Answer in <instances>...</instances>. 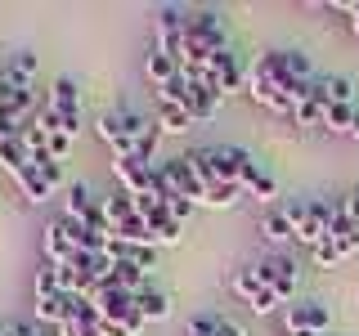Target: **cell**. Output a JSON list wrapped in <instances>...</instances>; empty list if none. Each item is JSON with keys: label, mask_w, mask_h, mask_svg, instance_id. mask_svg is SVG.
<instances>
[{"label": "cell", "mask_w": 359, "mask_h": 336, "mask_svg": "<svg viewBox=\"0 0 359 336\" xmlns=\"http://www.w3.org/2000/svg\"><path fill=\"white\" fill-rule=\"evenodd\" d=\"M292 224H297V242H306L310 251L319 242H328V220H332V206L323 202H301V206H287Z\"/></svg>", "instance_id": "6da1fadb"}, {"label": "cell", "mask_w": 359, "mask_h": 336, "mask_svg": "<svg viewBox=\"0 0 359 336\" xmlns=\"http://www.w3.org/2000/svg\"><path fill=\"white\" fill-rule=\"evenodd\" d=\"M45 104H50L54 112H59V130L67 134V139H76V134H81V90H76V81H67V76H59Z\"/></svg>", "instance_id": "7a4b0ae2"}, {"label": "cell", "mask_w": 359, "mask_h": 336, "mask_svg": "<svg viewBox=\"0 0 359 336\" xmlns=\"http://www.w3.org/2000/svg\"><path fill=\"white\" fill-rule=\"evenodd\" d=\"M202 85H211V90H216V94L224 99V94H233V90H247V72L238 67V59H233L229 50H220V54H211Z\"/></svg>", "instance_id": "3957f363"}, {"label": "cell", "mask_w": 359, "mask_h": 336, "mask_svg": "<svg viewBox=\"0 0 359 336\" xmlns=\"http://www.w3.org/2000/svg\"><path fill=\"white\" fill-rule=\"evenodd\" d=\"M184 31H189V14H180V9H157V50L171 54L180 63L184 59Z\"/></svg>", "instance_id": "277c9868"}, {"label": "cell", "mask_w": 359, "mask_h": 336, "mask_svg": "<svg viewBox=\"0 0 359 336\" xmlns=\"http://www.w3.org/2000/svg\"><path fill=\"white\" fill-rule=\"evenodd\" d=\"M256 278H261V287H269L278 300H292V291H297V265L283 260V255H269V260L252 265Z\"/></svg>", "instance_id": "5b68a950"}, {"label": "cell", "mask_w": 359, "mask_h": 336, "mask_svg": "<svg viewBox=\"0 0 359 336\" xmlns=\"http://www.w3.org/2000/svg\"><path fill=\"white\" fill-rule=\"evenodd\" d=\"M162 171H166V179H171V188H175L180 197H189L194 206H202L207 188H202V179H198V171H194L189 157H171V162H162Z\"/></svg>", "instance_id": "8992f818"}, {"label": "cell", "mask_w": 359, "mask_h": 336, "mask_svg": "<svg viewBox=\"0 0 359 336\" xmlns=\"http://www.w3.org/2000/svg\"><path fill=\"white\" fill-rule=\"evenodd\" d=\"M153 171H157V166H144V162H135V157H121V162H112V175H117V184L126 188L130 197L153 193Z\"/></svg>", "instance_id": "52a82bcc"}, {"label": "cell", "mask_w": 359, "mask_h": 336, "mask_svg": "<svg viewBox=\"0 0 359 336\" xmlns=\"http://www.w3.org/2000/svg\"><path fill=\"white\" fill-rule=\"evenodd\" d=\"M332 323L328 305H319V300H306V305H292L287 309V332H314L323 336V328Z\"/></svg>", "instance_id": "ba28073f"}, {"label": "cell", "mask_w": 359, "mask_h": 336, "mask_svg": "<svg viewBox=\"0 0 359 336\" xmlns=\"http://www.w3.org/2000/svg\"><path fill=\"white\" fill-rule=\"evenodd\" d=\"M211 153V171H216L220 184H238L243 171L252 166V153H243V148H207Z\"/></svg>", "instance_id": "9c48e42d"}, {"label": "cell", "mask_w": 359, "mask_h": 336, "mask_svg": "<svg viewBox=\"0 0 359 336\" xmlns=\"http://www.w3.org/2000/svg\"><path fill=\"white\" fill-rule=\"evenodd\" d=\"M41 251H45V260L50 265H67L72 260V238H67V229H63V220H50L45 224V233H41Z\"/></svg>", "instance_id": "30bf717a"}, {"label": "cell", "mask_w": 359, "mask_h": 336, "mask_svg": "<svg viewBox=\"0 0 359 336\" xmlns=\"http://www.w3.org/2000/svg\"><path fill=\"white\" fill-rule=\"evenodd\" d=\"M95 130H99V139H104L108 148H112V157H117V162H121V157H135V139L126 134V126H121L117 112H112V117H99V121H95Z\"/></svg>", "instance_id": "8fae6325"}, {"label": "cell", "mask_w": 359, "mask_h": 336, "mask_svg": "<svg viewBox=\"0 0 359 336\" xmlns=\"http://www.w3.org/2000/svg\"><path fill=\"white\" fill-rule=\"evenodd\" d=\"M135 309L144 314V323H166V318H171V300H166V291H153V287H144L140 296H135Z\"/></svg>", "instance_id": "7c38bea8"}, {"label": "cell", "mask_w": 359, "mask_h": 336, "mask_svg": "<svg viewBox=\"0 0 359 336\" xmlns=\"http://www.w3.org/2000/svg\"><path fill=\"white\" fill-rule=\"evenodd\" d=\"M238 184H243V193H252V197H261V202H274V197H278V184H274V175H265L256 162L243 171V179H238Z\"/></svg>", "instance_id": "4fadbf2b"}, {"label": "cell", "mask_w": 359, "mask_h": 336, "mask_svg": "<svg viewBox=\"0 0 359 336\" xmlns=\"http://www.w3.org/2000/svg\"><path fill=\"white\" fill-rule=\"evenodd\" d=\"M72 309H76V296H54V300H41L36 305V323H50V328H63L67 318H72Z\"/></svg>", "instance_id": "5bb4252c"}, {"label": "cell", "mask_w": 359, "mask_h": 336, "mask_svg": "<svg viewBox=\"0 0 359 336\" xmlns=\"http://www.w3.org/2000/svg\"><path fill=\"white\" fill-rule=\"evenodd\" d=\"M216 108H220V94L211 85L194 81V99H189V117H194V126H198V121H211V117H216Z\"/></svg>", "instance_id": "9a60e30c"}, {"label": "cell", "mask_w": 359, "mask_h": 336, "mask_svg": "<svg viewBox=\"0 0 359 336\" xmlns=\"http://www.w3.org/2000/svg\"><path fill=\"white\" fill-rule=\"evenodd\" d=\"M14 184L22 188V197H27V202H36V206H41V202L50 197V193H54V188L45 184V175H41V171H36V166H32V162H27V166H22V171L14 175Z\"/></svg>", "instance_id": "2e32d148"}, {"label": "cell", "mask_w": 359, "mask_h": 336, "mask_svg": "<svg viewBox=\"0 0 359 336\" xmlns=\"http://www.w3.org/2000/svg\"><path fill=\"white\" fill-rule=\"evenodd\" d=\"M355 117H359L355 104H323V130L328 134H351Z\"/></svg>", "instance_id": "e0dca14e"}, {"label": "cell", "mask_w": 359, "mask_h": 336, "mask_svg": "<svg viewBox=\"0 0 359 336\" xmlns=\"http://www.w3.org/2000/svg\"><path fill=\"white\" fill-rule=\"evenodd\" d=\"M144 72H149V81H153L157 90H162V85H166V81H171V76L180 72V63L171 59V54H162V50L153 45V50H149V59H144Z\"/></svg>", "instance_id": "ac0fdd59"}, {"label": "cell", "mask_w": 359, "mask_h": 336, "mask_svg": "<svg viewBox=\"0 0 359 336\" xmlns=\"http://www.w3.org/2000/svg\"><path fill=\"white\" fill-rule=\"evenodd\" d=\"M95 206H99V197H90L86 184H72V188H67V211H63L67 220H81V224H86Z\"/></svg>", "instance_id": "d6986e66"}, {"label": "cell", "mask_w": 359, "mask_h": 336, "mask_svg": "<svg viewBox=\"0 0 359 336\" xmlns=\"http://www.w3.org/2000/svg\"><path fill=\"white\" fill-rule=\"evenodd\" d=\"M104 216H108L112 229H117V224H126L130 216H140V211H135V197L126 193V188H117L112 197H104Z\"/></svg>", "instance_id": "ffe728a7"}, {"label": "cell", "mask_w": 359, "mask_h": 336, "mask_svg": "<svg viewBox=\"0 0 359 336\" xmlns=\"http://www.w3.org/2000/svg\"><path fill=\"white\" fill-rule=\"evenodd\" d=\"M27 162H32V153H27L22 139H5V144H0V171H5V175H18Z\"/></svg>", "instance_id": "44dd1931"}, {"label": "cell", "mask_w": 359, "mask_h": 336, "mask_svg": "<svg viewBox=\"0 0 359 336\" xmlns=\"http://www.w3.org/2000/svg\"><path fill=\"white\" fill-rule=\"evenodd\" d=\"M157 99H162V104H175V108H189V99H194V81H189L184 72H175L171 81L157 90Z\"/></svg>", "instance_id": "7402d4cb"}, {"label": "cell", "mask_w": 359, "mask_h": 336, "mask_svg": "<svg viewBox=\"0 0 359 336\" xmlns=\"http://www.w3.org/2000/svg\"><path fill=\"white\" fill-rule=\"evenodd\" d=\"M261 233L269 242H287V238H297V224H292L287 211H269V216L261 220Z\"/></svg>", "instance_id": "603a6c76"}, {"label": "cell", "mask_w": 359, "mask_h": 336, "mask_svg": "<svg viewBox=\"0 0 359 336\" xmlns=\"http://www.w3.org/2000/svg\"><path fill=\"white\" fill-rule=\"evenodd\" d=\"M189 126H194V117H189V108L162 104V112H157V130H162V134H184Z\"/></svg>", "instance_id": "cb8c5ba5"}, {"label": "cell", "mask_w": 359, "mask_h": 336, "mask_svg": "<svg viewBox=\"0 0 359 336\" xmlns=\"http://www.w3.org/2000/svg\"><path fill=\"white\" fill-rule=\"evenodd\" d=\"M292 121H297V126H319L323 130V94H319V81H314V94L306 99V104H297Z\"/></svg>", "instance_id": "d4e9b609"}, {"label": "cell", "mask_w": 359, "mask_h": 336, "mask_svg": "<svg viewBox=\"0 0 359 336\" xmlns=\"http://www.w3.org/2000/svg\"><path fill=\"white\" fill-rule=\"evenodd\" d=\"M54 296H63V287H59V265L45 260V265L36 269V305H41V300H54Z\"/></svg>", "instance_id": "484cf974"}, {"label": "cell", "mask_w": 359, "mask_h": 336, "mask_svg": "<svg viewBox=\"0 0 359 336\" xmlns=\"http://www.w3.org/2000/svg\"><path fill=\"white\" fill-rule=\"evenodd\" d=\"M32 166H36V171L45 175V184H50V188H63V184H67L59 157H50V153H32Z\"/></svg>", "instance_id": "4316f807"}, {"label": "cell", "mask_w": 359, "mask_h": 336, "mask_svg": "<svg viewBox=\"0 0 359 336\" xmlns=\"http://www.w3.org/2000/svg\"><path fill=\"white\" fill-rule=\"evenodd\" d=\"M229 287H233V296H243V300H247V305H252V300L265 291V287H261V278H256V269H238Z\"/></svg>", "instance_id": "83f0119b"}, {"label": "cell", "mask_w": 359, "mask_h": 336, "mask_svg": "<svg viewBox=\"0 0 359 336\" xmlns=\"http://www.w3.org/2000/svg\"><path fill=\"white\" fill-rule=\"evenodd\" d=\"M238 197H243V184H211L207 197H202V206H233Z\"/></svg>", "instance_id": "f1b7e54d"}, {"label": "cell", "mask_w": 359, "mask_h": 336, "mask_svg": "<svg viewBox=\"0 0 359 336\" xmlns=\"http://www.w3.org/2000/svg\"><path fill=\"white\" fill-rule=\"evenodd\" d=\"M157 139H162V130L149 126L140 134V144H135V162H144V166H153V153H157Z\"/></svg>", "instance_id": "f546056e"}, {"label": "cell", "mask_w": 359, "mask_h": 336, "mask_svg": "<svg viewBox=\"0 0 359 336\" xmlns=\"http://www.w3.org/2000/svg\"><path fill=\"white\" fill-rule=\"evenodd\" d=\"M202 328H207V336H243L238 323L220 318V314H202Z\"/></svg>", "instance_id": "4dcf8cb0"}, {"label": "cell", "mask_w": 359, "mask_h": 336, "mask_svg": "<svg viewBox=\"0 0 359 336\" xmlns=\"http://www.w3.org/2000/svg\"><path fill=\"white\" fill-rule=\"evenodd\" d=\"M337 260H346V251L337 242H319V246H314V265H319V269H332Z\"/></svg>", "instance_id": "1f68e13d"}, {"label": "cell", "mask_w": 359, "mask_h": 336, "mask_svg": "<svg viewBox=\"0 0 359 336\" xmlns=\"http://www.w3.org/2000/svg\"><path fill=\"white\" fill-rule=\"evenodd\" d=\"M278 305H283V300H278V296H274V291H269V287H265V291H261V296H256V300H252V314H261V318H265V314H274Z\"/></svg>", "instance_id": "d6a6232c"}, {"label": "cell", "mask_w": 359, "mask_h": 336, "mask_svg": "<svg viewBox=\"0 0 359 336\" xmlns=\"http://www.w3.org/2000/svg\"><path fill=\"white\" fill-rule=\"evenodd\" d=\"M166 211H171V216L184 224L189 216H194V202H189V197H171V202H166Z\"/></svg>", "instance_id": "836d02e7"}, {"label": "cell", "mask_w": 359, "mask_h": 336, "mask_svg": "<svg viewBox=\"0 0 359 336\" xmlns=\"http://www.w3.org/2000/svg\"><path fill=\"white\" fill-rule=\"evenodd\" d=\"M184 336H207V328H202V318H194V323H189V328H184Z\"/></svg>", "instance_id": "e575fe53"}, {"label": "cell", "mask_w": 359, "mask_h": 336, "mask_svg": "<svg viewBox=\"0 0 359 336\" xmlns=\"http://www.w3.org/2000/svg\"><path fill=\"white\" fill-rule=\"evenodd\" d=\"M14 336H36V328H27V323H18V328H14Z\"/></svg>", "instance_id": "d590c367"}, {"label": "cell", "mask_w": 359, "mask_h": 336, "mask_svg": "<svg viewBox=\"0 0 359 336\" xmlns=\"http://www.w3.org/2000/svg\"><path fill=\"white\" fill-rule=\"evenodd\" d=\"M351 139H359V117H355V126H351Z\"/></svg>", "instance_id": "8d00e7d4"}, {"label": "cell", "mask_w": 359, "mask_h": 336, "mask_svg": "<svg viewBox=\"0 0 359 336\" xmlns=\"http://www.w3.org/2000/svg\"><path fill=\"white\" fill-rule=\"evenodd\" d=\"M287 336H314V332H287Z\"/></svg>", "instance_id": "74e56055"}, {"label": "cell", "mask_w": 359, "mask_h": 336, "mask_svg": "<svg viewBox=\"0 0 359 336\" xmlns=\"http://www.w3.org/2000/svg\"><path fill=\"white\" fill-rule=\"evenodd\" d=\"M0 336H14V328H5V332H0Z\"/></svg>", "instance_id": "f35d334b"}, {"label": "cell", "mask_w": 359, "mask_h": 336, "mask_svg": "<svg viewBox=\"0 0 359 336\" xmlns=\"http://www.w3.org/2000/svg\"><path fill=\"white\" fill-rule=\"evenodd\" d=\"M90 336H104V332H90Z\"/></svg>", "instance_id": "ab89813d"}, {"label": "cell", "mask_w": 359, "mask_h": 336, "mask_svg": "<svg viewBox=\"0 0 359 336\" xmlns=\"http://www.w3.org/2000/svg\"><path fill=\"white\" fill-rule=\"evenodd\" d=\"M0 144H5V139H0Z\"/></svg>", "instance_id": "60d3db41"}]
</instances>
